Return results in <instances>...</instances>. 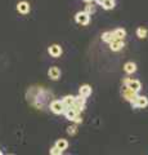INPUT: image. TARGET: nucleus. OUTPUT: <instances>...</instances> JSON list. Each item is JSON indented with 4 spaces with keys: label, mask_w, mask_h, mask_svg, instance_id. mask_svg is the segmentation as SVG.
<instances>
[{
    "label": "nucleus",
    "mask_w": 148,
    "mask_h": 155,
    "mask_svg": "<svg viewBox=\"0 0 148 155\" xmlns=\"http://www.w3.org/2000/svg\"><path fill=\"white\" fill-rule=\"evenodd\" d=\"M121 93H122V98L129 101L130 104L134 102V101L137 100V97H138V92L131 89V88H129V87H126V85H124V89H122Z\"/></svg>",
    "instance_id": "1"
},
{
    "label": "nucleus",
    "mask_w": 148,
    "mask_h": 155,
    "mask_svg": "<svg viewBox=\"0 0 148 155\" xmlns=\"http://www.w3.org/2000/svg\"><path fill=\"white\" fill-rule=\"evenodd\" d=\"M75 21L81 26H87V25H89V22H90V14L87 13L85 11L84 12H77L76 13V16H75Z\"/></svg>",
    "instance_id": "2"
},
{
    "label": "nucleus",
    "mask_w": 148,
    "mask_h": 155,
    "mask_svg": "<svg viewBox=\"0 0 148 155\" xmlns=\"http://www.w3.org/2000/svg\"><path fill=\"white\" fill-rule=\"evenodd\" d=\"M50 110H52V113H54L55 115H61V114L65 113L66 106L63 104V101L55 100V101H53V102L50 104Z\"/></svg>",
    "instance_id": "3"
},
{
    "label": "nucleus",
    "mask_w": 148,
    "mask_h": 155,
    "mask_svg": "<svg viewBox=\"0 0 148 155\" xmlns=\"http://www.w3.org/2000/svg\"><path fill=\"white\" fill-rule=\"evenodd\" d=\"M85 101H87V97H84V96H76L75 97V104L72 105V107L76 109L79 111V113H81V111H84L85 109Z\"/></svg>",
    "instance_id": "4"
},
{
    "label": "nucleus",
    "mask_w": 148,
    "mask_h": 155,
    "mask_svg": "<svg viewBox=\"0 0 148 155\" xmlns=\"http://www.w3.org/2000/svg\"><path fill=\"white\" fill-rule=\"evenodd\" d=\"M131 106L135 109H143L148 106V98L146 96H138L134 102H131Z\"/></svg>",
    "instance_id": "5"
},
{
    "label": "nucleus",
    "mask_w": 148,
    "mask_h": 155,
    "mask_svg": "<svg viewBox=\"0 0 148 155\" xmlns=\"http://www.w3.org/2000/svg\"><path fill=\"white\" fill-rule=\"evenodd\" d=\"M124 85H126L129 88L134 89L137 92H139L142 88V84H140L139 80H134V79H130V78H126V79L124 80Z\"/></svg>",
    "instance_id": "6"
},
{
    "label": "nucleus",
    "mask_w": 148,
    "mask_h": 155,
    "mask_svg": "<svg viewBox=\"0 0 148 155\" xmlns=\"http://www.w3.org/2000/svg\"><path fill=\"white\" fill-rule=\"evenodd\" d=\"M80 113L76 109H74L72 106L71 107H66V110H65V113H63V115L66 116V119L67 120H70V122H74V119Z\"/></svg>",
    "instance_id": "7"
},
{
    "label": "nucleus",
    "mask_w": 148,
    "mask_h": 155,
    "mask_svg": "<svg viewBox=\"0 0 148 155\" xmlns=\"http://www.w3.org/2000/svg\"><path fill=\"white\" fill-rule=\"evenodd\" d=\"M48 53H49L52 57L58 58V57L62 54V48H61V45H58V44H53V45H50L49 48H48Z\"/></svg>",
    "instance_id": "8"
},
{
    "label": "nucleus",
    "mask_w": 148,
    "mask_h": 155,
    "mask_svg": "<svg viewBox=\"0 0 148 155\" xmlns=\"http://www.w3.org/2000/svg\"><path fill=\"white\" fill-rule=\"evenodd\" d=\"M124 47H125V43H124V40H120V39H115L113 41L109 43V48H111V51H113V52L121 51Z\"/></svg>",
    "instance_id": "9"
},
{
    "label": "nucleus",
    "mask_w": 148,
    "mask_h": 155,
    "mask_svg": "<svg viewBox=\"0 0 148 155\" xmlns=\"http://www.w3.org/2000/svg\"><path fill=\"white\" fill-rule=\"evenodd\" d=\"M48 76L52 80H58L61 78V70L57 66H53L48 70Z\"/></svg>",
    "instance_id": "10"
},
{
    "label": "nucleus",
    "mask_w": 148,
    "mask_h": 155,
    "mask_svg": "<svg viewBox=\"0 0 148 155\" xmlns=\"http://www.w3.org/2000/svg\"><path fill=\"white\" fill-rule=\"evenodd\" d=\"M17 11L21 14H27L28 12H30V4H28L27 2H20L17 4Z\"/></svg>",
    "instance_id": "11"
},
{
    "label": "nucleus",
    "mask_w": 148,
    "mask_h": 155,
    "mask_svg": "<svg viewBox=\"0 0 148 155\" xmlns=\"http://www.w3.org/2000/svg\"><path fill=\"white\" fill-rule=\"evenodd\" d=\"M79 94L84 96V97H89L90 94H92V87L88 85V84L81 85L80 88H79Z\"/></svg>",
    "instance_id": "12"
},
{
    "label": "nucleus",
    "mask_w": 148,
    "mask_h": 155,
    "mask_svg": "<svg viewBox=\"0 0 148 155\" xmlns=\"http://www.w3.org/2000/svg\"><path fill=\"white\" fill-rule=\"evenodd\" d=\"M124 70H125L126 74H133V72L137 71V65L134 62H126V64L124 65Z\"/></svg>",
    "instance_id": "13"
},
{
    "label": "nucleus",
    "mask_w": 148,
    "mask_h": 155,
    "mask_svg": "<svg viewBox=\"0 0 148 155\" xmlns=\"http://www.w3.org/2000/svg\"><path fill=\"white\" fill-rule=\"evenodd\" d=\"M102 40L104 41V43H111V41H113L115 40V35H113V32L112 31H106V32H103L102 34Z\"/></svg>",
    "instance_id": "14"
},
{
    "label": "nucleus",
    "mask_w": 148,
    "mask_h": 155,
    "mask_svg": "<svg viewBox=\"0 0 148 155\" xmlns=\"http://www.w3.org/2000/svg\"><path fill=\"white\" fill-rule=\"evenodd\" d=\"M62 101H63V104H65L66 107H71V106L75 104V96H71V94L65 96L63 98H62Z\"/></svg>",
    "instance_id": "15"
},
{
    "label": "nucleus",
    "mask_w": 148,
    "mask_h": 155,
    "mask_svg": "<svg viewBox=\"0 0 148 155\" xmlns=\"http://www.w3.org/2000/svg\"><path fill=\"white\" fill-rule=\"evenodd\" d=\"M55 146L59 147L62 151H65V150L68 147V142H67V140H65V138H59L55 141Z\"/></svg>",
    "instance_id": "16"
},
{
    "label": "nucleus",
    "mask_w": 148,
    "mask_h": 155,
    "mask_svg": "<svg viewBox=\"0 0 148 155\" xmlns=\"http://www.w3.org/2000/svg\"><path fill=\"white\" fill-rule=\"evenodd\" d=\"M113 35H115V39H120V40H124V38L126 36V31L124 28H116L113 31Z\"/></svg>",
    "instance_id": "17"
},
{
    "label": "nucleus",
    "mask_w": 148,
    "mask_h": 155,
    "mask_svg": "<svg viewBox=\"0 0 148 155\" xmlns=\"http://www.w3.org/2000/svg\"><path fill=\"white\" fill-rule=\"evenodd\" d=\"M148 35V31H147V28L144 27H138V30H137V36L139 38V39H146Z\"/></svg>",
    "instance_id": "18"
},
{
    "label": "nucleus",
    "mask_w": 148,
    "mask_h": 155,
    "mask_svg": "<svg viewBox=\"0 0 148 155\" xmlns=\"http://www.w3.org/2000/svg\"><path fill=\"white\" fill-rule=\"evenodd\" d=\"M102 7L104 9H113L115 8V0H104V2L102 3Z\"/></svg>",
    "instance_id": "19"
},
{
    "label": "nucleus",
    "mask_w": 148,
    "mask_h": 155,
    "mask_svg": "<svg viewBox=\"0 0 148 155\" xmlns=\"http://www.w3.org/2000/svg\"><path fill=\"white\" fill-rule=\"evenodd\" d=\"M62 153H63V151H62V150H61L59 147H57L55 145L50 149V155H61Z\"/></svg>",
    "instance_id": "20"
},
{
    "label": "nucleus",
    "mask_w": 148,
    "mask_h": 155,
    "mask_svg": "<svg viewBox=\"0 0 148 155\" xmlns=\"http://www.w3.org/2000/svg\"><path fill=\"white\" fill-rule=\"evenodd\" d=\"M94 11H95L94 5H92V3H88V5L85 7V12H87V13H89V14H92Z\"/></svg>",
    "instance_id": "21"
},
{
    "label": "nucleus",
    "mask_w": 148,
    "mask_h": 155,
    "mask_svg": "<svg viewBox=\"0 0 148 155\" xmlns=\"http://www.w3.org/2000/svg\"><path fill=\"white\" fill-rule=\"evenodd\" d=\"M76 132H77V128H76L75 125H70V127L67 128V133L71 134V136H74Z\"/></svg>",
    "instance_id": "22"
},
{
    "label": "nucleus",
    "mask_w": 148,
    "mask_h": 155,
    "mask_svg": "<svg viewBox=\"0 0 148 155\" xmlns=\"http://www.w3.org/2000/svg\"><path fill=\"white\" fill-rule=\"evenodd\" d=\"M74 122H75V123H81V122H83V119H81L80 116L77 115V116H76V118L74 119Z\"/></svg>",
    "instance_id": "23"
},
{
    "label": "nucleus",
    "mask_w": 148,
    "mask_h": 155,
    "mask_svg": "<svg viewBox=\"0 0 148 155\" xmlns=\"http://www.w3.org/2000/svg\"><path fill=\"white\" fill-rule=\"evenodd\" d=\"M85 3H93V2H95V0H84Z\"/></svg>",
    "instance_id": "24"
},
{
    "label": "nucleus",
    "mask_w": 148,
    "mask_h": 155,
    "mask_svg": "<svg viewBox=\"0 0 148 155\" xmlns=\"http://www.w3.org/2000/svg\"><path fill=\"white\" fill-rule=\"evenodd\" d=\"M2 154H3V153H2V150H0V155H2Z\"/></svg>",
    "instance_id": "25"
}]
</instances>
